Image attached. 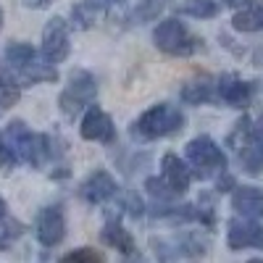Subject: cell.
<instances>
[{"label": "cell", "instance_id": "1", "mask_svg": "<svg viewBox=\"0 0 263 263\" xmlns=\"http://www.w3.org/2000/svg\"><path fill=\"white\" fill-rule=\"evenodd\" d=\"M229 147H234L239 163L248 174H260L263 171V119L250 121L248 116L234 124V132L229 135Z\"/></svg>", "mask_w": 263, "mask_h": 263}, {"label": "cell", "instance_id": "2", "mask_svg": "<svg viewBox=\"0 0 263 263\" xmlns=\"http://www.w3.org/2000/svg\"><path fill=\"white\" fill-rule=\"evenodd\" d=\"M184 129V116L179 108H174L168 103H158L147 108V111L132 124V137L140 140H161L168 135H177Z\"/></svg>", "mask_w": 263, "mask_h": 263}, {"label": "cell", "instance_id": "29", "mask_svg": "<svg viewBox=\"0 0 263 263\" xmlns=\"http://www.w3.org/2000/svg\"><path fill=\"white\" fill-rule=\"evenodd\" d=\"M0 29H3V11H0Z\"/></svg>", "mask_w": 263, "mask_h": 263}, {"label": "cell", "instance_id": "25", "mask_svg": "<svg viewBox=\"0 0 263 263\" xmlns=\"http://www.w3.org/2000/svg\"><path fill=\"white\" fill-rule=\"evenodd\" d=\"M224 6H229V8H242V6H248L250 0H221Z\"/></svg>", "mask_w": 263, "mask_h": 263}, {"label": "cell", "instance_id": "6", "mask_svg": "<svg viewBox=\"0 0 263 263\" xmlns=\"http://www.w3.org/2000/svg\"><path fill=\"white\" fill-rule=\"evenodd\" d=\"M187 161L195 166V174L200 179H211L213 174L227 171V153L208 135H200L187 142Z\"/></svg>", "mask_w": 263, "mask_h": 263}, {"label": "cell", "instance_id": "21", "mask_svg": "<svg viewBox=\"0 0 263 263\" xmlns=\"http://www.w3.org/2000/svg\"><path fill=\"white\" fill-rule=\"evenodd\" d=\"M58 263H103V255L92 248H79V250L66 253Z\"/></svg>", "mask_w": 263, "mask_h": 263}, {"label": "cell", "instance_id": "17", "mask_svg": "<svg viewBox=\"0 0 263 263\" xmlns=\"http://www.w3.org/2000/svg\"><path fill=\"white\" fill-rule=\"evenodd\" d=\"M232 27L237 32H260L263 29V0H250L248 6L239 8L232 18Z\"/></svg>", "mask_w": 263, "mask_h": 263}, {"label": "cell", "instance_id": "12", "mask_svg": "<svg viewBox=\"0 0 263 263\" xmlns=\"http://www.w3.org/2000/svg\"><path fill=\"white\" fill-rule=\"evenodd\" d=\"M255 95V82H242L234 74L218 79V100H224L229 108H248Z\"/></svg>", "mask_w": 263, "mask_h": 263}, {"label": "cell", "instance_id": "24", "mask_svg": "<svg viewBox=\"0 0 263 263\" xmlns=\"http://www.w3.org/2000/svg\"><path fill=\"white\" fill-rule=\"evenodd\" d=\"M21 3H24L27 8H48L53 0H21Z\"/></svg>", "mask_w": 263, "mask_h": 263}, {"label": "cell", "instance_id": "3", "mask_svg": "<svg viewBox=\"0 0 263 263\" xmlns=\"http://www.w3.org/2000/svg\"><path fill=\"white\" fill-rule=\"evenodd\" d=\"M6 140H8L11 150L16 153V158H18L21 163L42 166V163L53 156L50 137L32 132L24 121H11V124L6 126Z\"/></svg>", "mask_w": 263, "mask_h": 263}, {"label": "cell", "instance_id": "28", "mask_svg": "<svg viewBox=\"0 0 263 263\" xmlns=\"http://www.w3.org/2000/svg\"><path fill=\"white\" fill-rule=\"evenodd\" d=\"M248 263H263V258H250Z\"/></svg>", "mask_w": 263, "mask_h": 263}, {"label": "cell", "instance_id": "26", "mask_svg": "<svg viewBox=\"0 0 263 263\" xmlns=\"http://www.w3.org/2000/svg\"><path fill=\"white\" fill-rule=\"evenodd\" d=\"M98 6H103V8H108V6H114V3H121V0H95Z\"/></svg>", "mask_w": 263, "mask_h": 263}, {"label": "cell", "instance_id": "8", "mask_svg": "<svg viewBox=\"0 0 263 263\" xmlns=\"http://www.w3.org/2000/svg\"><path fill=\"white\" fill-rule=\"evenodd\" d=\"M69 50H71V42H69V24L61 18V16H53L48 21L45 32H42V48H40V55L45 58L48 63H61L69 58Z\"/></svg>", "mask_w": 263, "mask_h": 263}, {"label": "cell", "instance_id": "16", "mask_svg": "<svg viewBox=\"0 0 263 263\" xmlns=\"http://www.w3.org/2000/svg\"><path fill=\"white\" fill-rule=\"evenodd\" d=\"M182 100L190 103V105L218 100V82H213L211 77H203V79H195V82L184 84L182 87Z\"/></svg>", "mask_w": 263, "mask_h": 263}, {"label": "cell", "instance_id": "20", "mask_svg": "<svg viewBox=\"0 0 263 263\" xmlns=\"http://www.w3.org/2000/svg\"><path fill=\"white\" fill-rule=\"evenodd\" d=\"M179 13L192 16V18H213L218 13V6L213 0H184L179 6Z\"/></svg>", "mask_w": 263, "mask_h": 263}, {"label": "cell", "instance_id": "19", "mask_svg": "<svg viewBox=\"0 0 263 263\" xmlns=\"http://www.w3.org/2000/svg\"><path fill=\"white\" fill-rule=\"evenodd\" d=\"M103 11H105V8L98 6L95 0H84V3H79V6L71 8V24H74L77 29H90L95 21L100 18Z\"/></svg>", "mask_w": 263, "mask_h": 263}, {"label": "cell", "instance_id": "18", "mask_svg": "<svg viewBox=\"0 0 263 263\" xmlns=\"http://www.w3.org/2000/svg\"><path fill=\"white\" fill-rule=\"evenodd\" d=\"M103 242L108 248H116V253H124V255H135L137 248H135V239H132V234L119 224V221H108L103 227Z\"/></svg>", "mask_w": 263, "mask_h": 263}, {"label": "cell", "instance_id": "23", "mask_svg": "<svg viewBox=\"0 0 263 263\" xmlns=\"http://www.w3.org/2000/svg\"><path fill=\"white\" fill-rule=\"evenodd\" d=\"M216 190H218V192H229V190H234V179L229 177L227 171L221 174V177H218V182H216Z\"/></svg>", "mask_w": 263, "mask_h": 263}, {"label": "cell", "instance_id": "4", "mask_svg": "<svg viewBox=\"0 0 263 263\" xmlns=\"http://www.w3.org/2000/svg\"><path fill=\"white\" fill-rule=\"evenodd\" d=\"M6 63L8 69L18 74L21 82H55L58 79V71L53 69V66L37 55V50L32 45H27V42H11V45L6 48Z\"/></svg>", "mask_w": 263, "mask_h": 263}, {"label": "cell", "instance_id": "7", "mask_svg": "<svg viewBox=\"0 0 263 263\" xmlns=\"http://www.w3.org/2000/svg\"><path fill=\"white\" fill-rule=\"evenodd\" d=\"M95 98H98V82H95V77L79 69V71H74L69 77V87L61 92L58 105H61V111L66 116L74 119V116H79L82 108L92 105Z\"/></svg>", "mask_w": 263, "mask_h": 263}, {"label": "cell", "instance_id": "5", "mask_svg": "<svg viewBox=\"0 0 263 263\" xmlns=\"http://www.w3.org/2000/svg\"><path fill=\"white\" fill-rule=\"evenodd\" d=\"M153 42L166 55H192L203 50V40H197L179 18H163L153 32Z\"/></svg>", "mask_w": 263, "mask_h": 263}, {"label": "cell", "instance_id": "30", "mask_svg": "<svg viewBox=\"0 0 263 263\" xmlns=\"http://www.w3.org/2000/svg\"><path fill=\"white\" fill-rule=\"evenodd\" d=\"M0 108H3V98H0Z\"/></svg>", "mask_w": 263, "mask_h": 263}, {"label": "cell", "instance_id": "22", "mask_svg": "<svg viewBox=\"0 0 263 263\" xmlns=\"http://www.w3.org/2000/svg\"><path fill=\"white\" fill-rule=\"evenodd\" d=\"M161 8H163V3H161V0H142V6H140V8H135V18H137L140 24H142V21L156 18Z\"/></svg>", "mask_w": 263, "mask_h": 263}, {"label": "cell", "instance_id": "11", "mask_svg": "<svg viewBox=\"0 0 263 263\" xmlns=\"http://www.w3.org/2000/svg\"><path fill=\"white\" fill-rule=\"evenodd\" d=\"M79 135L84 140H90V142H105V145H111L116 140V126H114L111 116H108L105 111H100L98 105H92L90 111L84 114V119H82Z\"/></svg>", "mask_w": 263, "mask_h": 263}, {"label": "cell", "instance_id": "9", "mask_svg": "<svg viewBox=\"0 0 263 263\" xmlns=\"http://www.w3.org/2000/svg\"><path fill=\"white\" fill-rule=\"evenodd\" d=\"M227 242L232 250L255 248L263 250V227L255 224V218H232L227 227Z\"/></svg>", "mask_w": 263, "mask_h": 263}, {"label": "cell", "instance_id": "27", "mask_svg": "<svg viewBox=\"0 0 263 263\" xmlns=\"http://www.w3.org/2000/svg\"><path fill=\"white\" fill-rule=\"evenodd\" d=\"M6 211H8V208H6V200H3V197H0V218L6 216Z\"/></svg>", "mask_w": 263, "mask_h": 263}, {"label": "cell", "instance_id": "15", "mask_svg": "<svg viewBox=\"0 0 263 263\" xmlns=\"http://www.w3.org/2000/svg\"><path fill=\"white\" fill-rule=\"evenodd\" d=\"M232 208L245 218H263V190L260 187H234Z\"/></svg>", "mask_w": 263, "mask_h": 263}, {"label": "cell", "instance_id": "13", "mask_svg": "<svg viewBox=\"0 0 263 263\" xmlns=\"http://www.w3.org/2000/svg\"><path fill=\"white\" fill-rule=\"evenodd\" d=\"M161 179L163 184L174 192V195H184L190 190V182H192V171L187 168L184 161H179V156L174 153H166L163 161H161Z\"/></svg>", "mask_w": 263, "mask_h": 263}, {"label": "cell", "instance_id": "14", "mask_svg": "<svg viewBox=\"0 0 263 263\" xmlns=\"http://www.w3.org/2000/svg\"><path fill=\"white\" fill-rule=\"evenodd\" d=\"M116 192H119L116 179H114L108 171H103V168L95 171V174H90V177H87V182L82 184V197H84L87 203H95V205L111 200Z\"/></svg>", "mask_w": 263, "mask_h": 263}, {"label": "cell", "instance_id": "10", "mask_svg": "<svg viewBox=\"0 0 263 263\" xmlns=\"http://www.w3.org/2000/svg\"><path fill=\"white\" fill-rule=\"evenodd\" d=\"M34 234L37 239L45 248H55L63 242L66 237V218L61 205H50V208H42L37 216V224H34Z\"/></svg>", "mask_w": 263, "mask_h": 263}]
</instances>
